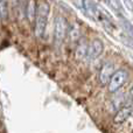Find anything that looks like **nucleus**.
<instances>
[{"label":"nucleus","mask_w":133,"mask_h":133,"mask_svg":"<svg viewBox=\"0 0 133 133\" xmlns=\"http://www.w3.org/2000/svg\"><path fill=\"white\" fill-rule=\"evenodd\" d=\"M132 115H133V105L126 104L125 106L120 108L119 110L117 111V113H116L115 117H113V123L120 125V124L126 122Z\"/></svg>","instance_id":"obj_5"},{"label":"nucleus","mask_w":133,"mask_h":133,"mask_svg":"<svg viewBox=\"0 0 133 133\" xmlns=\"http://www.w3.org/2000/svg\"><path fill=\"white\" fill-rule=\"evenodd\" d=\"M129 78V72L125 69H119V70L115 71V74L112 75L110 82L108 83V90L110 94H113V92L118 91L123 85L125 84V82Z\"/></svg>","instance_id":"obj_2"},{"label":"nucleus","mask_w":133,"mask_h":133,"mask_svg":"<svg viewBox=\"0 0 133 133\" xmlns=\"http://www.w3.org/2000/svg\"><path fill=\"white\" fill-rule=\"evenodd\" d=\"M36 9H37V7H36L35 0H28L27 7H26V16H27L29 22H33V20L36 16Z\"/></svg>","instance_id":"obj_8"},{"label":"nucleus","mask_w":133,"mask_h":133,"mask_svg":"<svg viewBox=\"0 0 133 133\" xmlns=\"http://www.w3.org/2000/svg\"><path fill=\"white\" fill-rule=\"evenodd\" d=\"M50 12V7L46 1H41L36 9V23H35V35L37 37H42L46 32L47 22H48V15Z\"/></svg>","instance_id":"obj_1"},{"label":"nucleus","mask_w":133,"mask_h":133,"mask_svg":"<svg viewBox=\"0 0 133 133\" xmlns=\"http://www.w3.org/2000/svg\"><path fill=\"white\" fill-rule=\"evenodd\" d=\"M79 37H81V29H79V27H78L77 25L72 26V28L70 29V40L72 42H75V41H77Z\"/></svg>","instance_id":"obj_10"},{"label":"nucleus","mask_w":133,"mask_h":133,"mask_svg":"<svg viewBox=\"0 0 133 133\" xmlns=\"http://www.w3.org/2000/svg\"><path fill=\"white\" fill-rule=\"evenodd\" d=\"M77 5L81 8H84V0H77Z\"/></svg>","instance_id":"obj_12"},{"label":"nucleus","mask_w":133,"mask_h":133,"mask_svg":"<svg viewBox=\"0 0 133 133\" xmlns=\"http://www.w3.org/2000/svg\"><path fill=\"white\" fill-rule=\"evenodd\" d=\"M104 49V44L101 40L96 39L90 43V46L88 47V53H87V60L88 61H92V60H96L97 57H99V55L102 54Z\"/></svg>","instance_id":"obj_4"},{"label":"nucleus","mask_w":133,"mask_h":133,"mask_svg":"<svg viewBox=\"0 0 133 133\" xmlns=\"http://www.w3.org/2000/svg\"><path fill=\"white\" fill-rule=\"evenodd\" d=\"M68 30V22L63 16H57L55 19V39L57 42H62L64 40Z\"/></svg>","instance_id":"obj_3"},{"label":"nucleus","mask_w":133,"mask_h":133,"mask_svg":"<svg viewBox=\"0 0 133 133\" xmlns=\"http://www.w3.org/2000/svg\"><path fill=\"white\" fill-rule=\"evenodd\" d=\"M127 99H129V105H133V87L131 88V90H130ZM127 99H126V101H127Z\"/></svg>","instance_id":"obj_11"},{"label":"nucleus","mask_w":133,"mask_h":133,"mask_svg":"<svg viewBox=\"0 0 133 133\" xmlns=\"http://www.w3.org/2000/svg\"><path fill=\"white\" fill-rule=\"evenodd\" d=\"M88 42L85 40H82V41L78 43L77 48H76V51H75V56L77 60H84L87 57V53H88Z\"/></svg>","instance_id":"obj_7"},{"label":"nucleus","mask_w":133,"mask_h":133,"mask_svg":"<svg viewBox=\"0 0 133 133\" xmlns=\"http://www.w3.org/2000/svg\"><path fill=\"white\" fill-rule=\"evenodd\" d=\"M115 74V65L111 62H106L105 64L102 66L101 71H99V82L102 85H105L110 82L112 75Z\"/></svg>","instance_id":"obj_6"},{"label":"nucleus","mask_w":133,"mask_h":133,"mask_svg":"<svg viewBox=\"0 0 133 133\" xmlns=\"http://www.w3.org/2000/svg\"><path fill=\"white\" fill-rule=\"evenodd\" d=\"M7 18H8L7 0H0V20H7Z\"/></svg>","instance_id":"obj_9"}]
</instances>
